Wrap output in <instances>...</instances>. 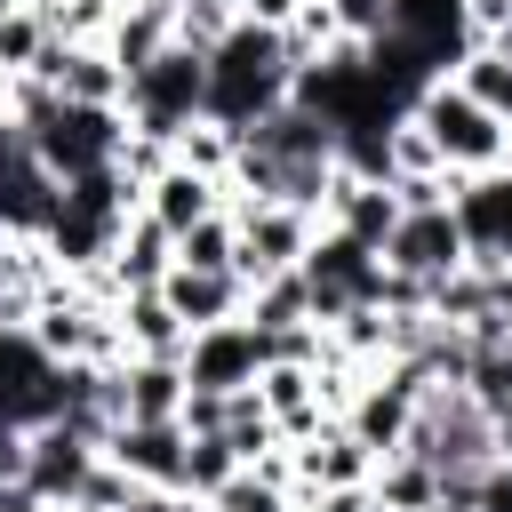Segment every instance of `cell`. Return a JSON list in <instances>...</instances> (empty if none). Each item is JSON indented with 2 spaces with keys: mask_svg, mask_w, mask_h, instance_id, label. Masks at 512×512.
I'll return each instance as SVG.
<instances>
[{
  "mask_svg": "<svg viewBox=\"0 0 512 512\" xmlns=\"http://www.w3.org/2000/svg\"><path fill=\"white\" fill-rule=\"evenodd\" d=\"M288 80H296L288 32L240 16V24L208 48V120H224V128H256L272 104H288Z\"/></svg>",
  "mask_w": 512,
  "mask_h": 512,
  "instance_id": "cell-1",
  "label": "cell"
},
{
  "mask_svg": "<svg viewBox=\"0 0 512 512\" xmlns=\"http://www.w3.org/2000/svg\"><path fill=\"white\" fill-rule=\"evenodd\" d=\"M400 456H424L440 480H480L496 464V416L464 392V384H432L408 416V440Z\"/></svg>",
  "mask_w": 512,
  "mask_h": 512,
  "instance_id": "cell-2",
  "label": "cell"
},
{
  "mask_svg": "<svg viewBox=\"0 0 512 512\" xmlns=\"http://www.w3.org/2000/svg\"><path fill=\"white\" fill-rule=\"evenodd\" d=\"M120 112H128V128H144V136H168V144H176V136L208 112V56H200V48H184V40H168L144 72H128Z\"/></svg>",
  "mask_w": 512,
  "mask_h": 512,
  "instance_id": "cell-3",
  "label": "cell"
},
{
  "mask_svg": "<svg viewBox=\"0 0 512 512\" xmlns=\"http://www.w3.org/2000/svg\"><path fill=\"white\" fill-rule=\"evenodd\" d=\"M416 120H424V136L440 144V160L456 168V176H488V168H504V120L472 96V88H456V80H432L416 104H408Z\"/></svg>",
  "mask_w": 512,
  "mask_h": 512,
  "instance_id": "cell-4",
  "label": "cell"
},
{
  "mask_svg": "<svg viewBox=\"0 0 512 512\" xmlns=\"http://www.w3.org/2000/svg\"><path fill=\"white\" fill-rule=\"evenodd\" d=\"M232 224H240V256L232 272L256 288L272 272H296L320 240V208H296V200H232Z\"/></svg>",
  "mask_w": 512,
  "mask_h": 512,
  "instance_id": "cell-5",
  "label": "cell"
},
{
  "mask_svg": "<svg viewBox=\"0 0 512 512\" xmlns=\"http://www.w3.org/2000/svg\"><path fill=\"white\" fill-rule=\"evenodd\" d=\"M296 272H304V288H312V320H336V312H352V304H384V288H392L384 256H376L368 240L336 232V224H320V240H312V256H304Z\"/></svg>",
  "mask_w": 512,
  "mask_h": 512,
  "instance_id": "cell-6",
  "label": "cell"
},
{
  "mask_svg": "<svg viewBox=\"0 0 512 512\" xmlns=\"http://www.w3.org/2000/svg\"><path fill=\"white\" fill-rule=\"evenodd\" d=\"M104 440L80 432L72 416H48V424H24V480H16V504H40V512H64L72 488L96 472Z\"/></svg>",
  "mask_w": 512,
  "mask_h": 512,
  "instance_id": "cell-7",
  "label": "cell"
},
{
  "mask_svg": "<svg viewBox=\"0 0 512 512\" xmlns=\"http://www.w3.org/2000/svg\"><path fill=\"white\" fill-rule=\"evenodd\" d=\"M120 136H128V112H120V104H64V112H56L48 128H32L24 144H32V160H40L56 184H72L80 168L112 160Z\"/></svg>",
  "mask_w": 512,
  "mask_h": 512,
  "instance_id": "cell-8",
  "label": "cell"
},
{
  "mask_svg": "<svg viewBox=\"0 0 512 512\" xmlns=\"http://www.w3.org/2000/svg\"><path fill=\"white\" fill-rule=\"evenodd\" d=\"M472 264V240H464V224H456V208H408L400 224H392V240H384V272H400V280H448V272H464Z\"/></svg>",
  "mask_w": 512,
  "mask_h": 512,
  "instance_id": "cell-9",
  "label": "cell"
},
{
  "mask_svg": "<svg viewBox=\"0 0 512 512\" xmlns=\"http://www.w3.org/2000/svg\"><path fill=\"white\" fill-rule=\"evenodd\" d=\"M272 368V336L240 312V320H216V328H200L192 344H184V376L192 384H208V392H232V384H256Z\"/></svg>",
  "mask_w": 512,
  "mask_h": 512,
  "instance_id": "cell-10",
  "label": "cell"
},
{
  "mask_svg": "<svg viewBox=\"0 0 512 512\" xmlns=\"http://www.w3.org/2000/svg\"><path fill=\"white\" fill-rule=\"evenodd\" d=\"M184 392H192V376H184V360H160V352H128L120 368H112V400H120V424H184Z\"/></svg>",
  "mask_w": 512,
  "mask_h": 512,
  "instance_id": "cell-11",
  "label": "cell"
},
{
  "mask_svg": "<svg viewBox=\"0 0 512 512\" xmlns=\"http://www.w3.org/2000/svg\"><path fill=\"white\" fill-rule=\"evenodd\" d=\"M320 224H336V232H352V240H368V248L384 256V240H392V224H400V192H392L384 176L336 168V184H328V200H320Z\"/></svg>",
  "mask_w": 512,
  "mask_h": 512,
  "instance_id": "cell-12",
  "label": "cell"
},
{
  "mask_svg": "<svg viewBox=\"0 0 512 512\" xmlns=\"http://www.w3.org/2000/svg\"><path fill=\"white\" fill-rule=\"evenodd\" d=\"M168 264H176V232H168L152 208H136V216L120 224L112 256H104L96 272H104V288H112V296H128V288H160V280H168Z\"/></svg>",
  "mask_w": 512,
  "mask_h": 512,
  "instance_id": "cell-13",
  "label": "cell"
},
{
  "mask_svg": "<svg viewBox=\"0 0 512 512\" xmlns=\"http://www.w3.org/2000/svg\"><path fill=\"white\" fill-rule=\"evenodd\" d=\"M184 448H192V432L168 416V424H112L104 432V456L112 464H128L136 480H152V488H184Z\"/></svg>",
  "mask_w": 512,
  "mask_h": 512,
  "instance_id": "cell-14",
  "label": "cell"
},
{
  "mask_svg": "<svg viewBox=\"0 0 512 512\" xmlns=\"http://www.w3.org/2000/svg\"><path fill=\"white\" fill-rule=\"evenodd\" d=\"M160 296L176 304V320H184L192 336L216 328V320H240V312H248V280H240V272H192V264H168Z\"/></svg>",
  "mask_w": 512,
  "mask_h": 512,
  "instance_id": "cell-15",
  "label": "cell"
},
{
  "mask_svg": "<svg viewBox=\"0 0 512 512\" xmlns=\"http://www.w3.org/2000/svg\"><path fill=\"white\" fill-rule=\"evenodd\" d=\"M256 392H264V408H272L280 440H312L320 424H336V416H328V400H320V368H304V360H272V368L256 376Z\"/></svg>",
  "mask_w": 512,
  "mask_h": 512,
  "instance_id": "cell-16",
  "label": "cell"
},
{
  "mask_svg": "<svg viewBox=\"0 0 512 512\" xmlns=\"http://www.w3.org/2000/svg\"><path fill=\"white\" fill-rule=\"evenodd\" d=\"M408 416H416V392H408L400 376H384V368H368V384H360V392H352V408H344V424H352L376 456H400Z\"/></svg>",
  "mask_w": 512,
  "mask_h": 512,
  "instance_id": "cell-17",
  "label": "cell"
},
{
  "mask_svg": "<svg viewBox=\"0 0 512 512\" xmlns=\"http://www.w3.org/2000/svg\"><path fill=\"white\" fill-rule=\"evenodd\" d=\"M64 208V184L32 160V144L8 160V176H0V224L8 232H48V216Z\"/></svg>",
  "mask_w": 512,
  "mask_h": 512,
  "instance_id": "cell-18",
  "label": "cell"
},
{
  "mask_svg": "<svg viewBox=\"0 0 512 512\" xmlns=\"http://www.w3.org/2000/svg\"><path fill=\"white\" fill-rule=\"evenodd\" d=\"M144 208H152L168 232H192L200 216H216V208H224V184H216V176H192L184 160H168V168L144 184Z\"/></svg>",
  "mask_w": 512,
  "mask_h": 512,
  "instance_id": "cell-19",
  "label": "cell"
},
{
  "mask_svg": "<svg viewBox=\"0 0 512 512\" xmlns=\"http://www.w3.org/2000/svg\"><path fill=\"white\" fill-rule=\"evenodd\" d=\"M120 344H128V352H160V360H184L192 328L176 320V304H168L160 288H128V296H120Z\"/></svg>",
  "mask_w": 512,
  "mask_h": 512,
  "instance_id": "cell-20",
  "label": "cell"
},
{
  "mask_svg": "<svg viewBox=\"0 0 512 512\" xmlns=\"http://www.w3.org/2000/svg\"><path fill=\"white\" fill-rule=\"evenodd\" d=\"M120 224H128V216H120ZM120 224H112V216H88V208H72V200H64V208L48 216V232H40V240H48V256H56L64 272H96V264L112 256Z\"/></svg>",
  "mask_w": 512,
  "mask_h": 512,
  "instance_id": "cell-21",
  "label": "cell"
},
{
  "mask_svg": "<svg viewBox=\"0 0 512 512\" xmlns=\"http://www.w3.org/2000/svg\"><path fill=\"white\" fill-rule=\"evenodd\" d=\"M168 40H176V16H160V8H136V0H128V8L112 16V32H104V48L120 56V72H144V64H152Z\"/></svg>",
  "mask_w": 512,
  "mask_h": 512,
  "instance_id": "cell-22",
  "label": "cell"
},
{
  "mask_svg": "<svg viewBox=\"0 0 512 512\" xmlns=\"http://www.w3.org/2000/svg\"><path fill=\"white\" fill-rule=\"evenodd\" d=\"M224 440H232L240 464H256V456L280 448V424H272V408H264L256 384H232V392H224Z\"/></svg>",
  "mask_w": 512,
  "mask_h": 512,
  "instance_id": "cell-23",
  "label": "cell"
},
{
  "mask_svg": "<svg viewBox=\"0 0 512 512\" xmlns=\"http://www.w3.org/2000/svg\"><path fill=\"white\" fill-rule=\"evenodd\" d=\"M432 496H440V472L424 456H384L376 464V504L384 512H432Z\"/></svg>",
  "mask_w": 512,
  "mask_h": 512,
  "instance_id": "cell-24",
  "label": "cell"
},
{
  "mask_svg": "<svg viewBox=\"0 0 512 512\" xmlns=\"http://www.w3.org/2000/svg\"><path fill=\"white\" fill-rule=\"evenodd\" d=\"M48 40H56V32H48V16H40L32 0H16V8L0 16V80H24V72L48 56Z\"/></svg>",
  "mask_w": 512,
  "mask_h": 512,
  "instance_id": "cell-25",
  "label": "cell"
},
{
  "mask_svg": "<svg viewBox=\"0 0 512 512\" xmlns=\"http://www.w3.org/2000/svg\"><path fill=\"white\" fill-rule=\"evenodd\" d=\"M176 160H184L192 176H216V184H224V176H232V160H240V128H224V120H208V112H200V120L176 136Z\"/></svg>",
  "mask_w": 512,
  "mask_h": 512,
  "instance_id": "cell-26",
  "label": "cell"
},
{
  "mask_svg": "<svg viewBox=\"0 0 512 512\" xmlns=\"http://www.w3.org/2000/svg\"><path fill=\"white\" fill-rule=\"evenodd\" d=\"M232 256H240L232 208H216V216H200L192 232H176V264H192V272H232Z\"/></svg>",
  "mask_w": 512,
  "mask_h": 512,
  "instance_id": "cell-27",
  "label": "cell"
},
{
  "mask_svg": "<svg viewBox=\"0 0 512 512\" xmlns=\"http://www.w3.org/2000/svg\"><path fill=\"white\" fill-rule=\"evenodd\" d=\"M248 320H256V328H296V320H312V288H304V272H272V280H256V288H248Z\"/></svg>",
  "mask_w": 512,
  "mask_h": 512,
  "instance_id": "cell-28",
  "label": "cell"
},
{
  "mask_svg": "<svg viewBox=\"0 0 512 512\" xmlns=\"http://www.w3.org/2000/svg\"><path fill=\"white\" fill-rule=\"evenodd\" d=\"M456 88H472L496 120H512V56L504 48H488V40H472V56L456 64Z\"/></svg>",
  "mask_w": 512,
  "mask_h": 512,
  "instance_id": "cell-29",
  "label": "cell"
},
{
  "mask_svg": "<svg viewBox=\"0 0 512 512\" xmlns=\"http://www.w3.org/2000/svg\"><path fill=\"white\" fill-rule=\"evenodd\" d=\"M232 472H240L232 440L224 432H192V448H184V496H216Z\"/></svg>",
  "mask_w": 512,
  "mask_h": 512,
  "instance_id": "cell-30",
  "label": "cell"
},
{
  "mask_svg": "<svg viewBox=\"0 0 512 512\" xmlns=\"http://www.w3.org/2000/svg\"><path fill=\"white\" fill-rule=\"evenodd\" d=\"M136 488H144V480H136L128 464L96 456V472H88V480L72 488V504H64V512H128V504H136Z\"/></svg>",
  "mask_w": 512,
  "mask_h": 512,
  "instance_id": "cell-31",
  "label": "cell"
},
{
  "mask_svg": "<svg viewBox=\"0 0 512 512\" xmlns=\"http://www.w3.org/2000/svg\"><path fill=\"white\" fill-rule=\"evenodd\" d=\"M280 504H296V496H288L280 480H264L256 464H240V472H232V480L208 496V512H280Z\"/></svg>",
  "mask_w": 512,
  "mask_h": 512,
  "instance_id": "cell-32",
  "label": "cell"
},
{
  "mask_svg": "<svg viewBox=\"0 0 512 512\" xmlns=\"http://www.w3.org/2000/svg\"><path fill=\"white\" fill-rule=\"evenodd\" d=\"M232 24H240V8H224V0H184V8H176V40H184V48H200V56H208Z\"/></svg>",
  "mask_w": 512,
  "mask_h": 512,
  "instance_id": "cell-33",
  "label": "cell"
},
{
  "mask_svg": "<svg viewBox=\"0 0 512 512\" xmlns=\"http://www.w3.org/2000/svg\"><path fill=\"white\" fill-rule=\"evenodd\" d=\"M328 8H336L344 40H376V32H392V0H328Z\"/></svg>",
  "mask_w": 512,
  "mask_h": 512,
  "instance_id": "cell-34",
  "label": "cell"
},
{
  "mask_svg": "<svg viewBox=\"0 0 512 512\" xmlns=\"http://www.w3.org/2000/svg\"><path fill=\"white\" fill-rule=\"evenodd\" d=\"M184 432H224V392L192 384V392H184Z\"/></svg>",
  "mask_w": 512,
  "mask_h": 512,
  "instance_id": "cell-35",
  "label": "cell"
},
{
  "mask_svg": "<svg viewBox=\"0 0 512 512\" xmlns=\"http://www.w3.org/2000/svg\"><path fill=\"white\" fill-rule=\"evenodd\" d=\"M480 512H512V464H504V456L480 472Z\"/></svg>",
  "mask_w": 512,
  "mask_h": 512,
  "instance_id": "cell-36",
  "label": "cell"
},
{
  "mask_svg": "<svg viewBox=\"0 0 512 512\" xmlns=\"http://www.w3.org/2000/svg\"><path fill=\"white\" fill-rule=\"evenodd\" d=\"M432 512H480V480H440Z\"/></svg>",
  "mask_w": 512,
  "mask_h": 512,
  "instance_id": "cell-37",
  "label": "cell"
},
{
  "mask_svg": "<svg viewBox=\"0 0 512 512\" xmlns=\"http://www.w3.org/2000/svg\"><path fill=\"white\" fill-rule=\"evenodd\" d=\"M184 504H192V496H184V488H152V480H144V488H136V504H128V512H184Z\"/></svg>",
  "mask_w": 512,
  "mask_h": 512,
  "instance_id": "cell-38",
  "label": "cell"
},
{
  "mask_svg": "<svg viewBox=\"0 0 512 512\" xmlns=\"http://www.w3.org/2000/svg\"><path fill=\"white\" fill-rule=\"evenodd\" d=\"M296 8H304V0H240V16H248V24H288Z\"/></svg>",
  "mask_w": 512,
  "mask_h": 512,
  "instance_id": "cell-39",
  "label": "cell"
},
{
  "mask_svg": "<svg viewBox=\"0 0 512 512\" xmlns=\"http://www.w3.org/2000/svg\"><path fill=\"white\" fill-rule=\"evenodd\" d=\"M472 8V32H496V24H512V0H464Z\"/></svg>",
  "mask_w": 512,
  "mask_h": 512,
  "instance_id": "cell-40",
  "label": "cell"
},
{
  "mask_svg": "<svg viewBox=\"0 0 512 512\" xmlns=\"http://www.w3.org/2000/svg\"><path fill=\"white\" fill-rule=\"evenodd\" d=\"M496 456H504V464H512V400H504V408H496Z\"/></svg>",
  "mask_w": 512,
  "mask_h": 512,
  "instance_id": "cell-41",
  "label": "cell"
},
{
  "mask_svg": "<svg viewBox=\"0 0 512 512\" xmlns=\"http://www.w3.org/2000/svg\"><path fill=\"white\" fill-rule=\"evenodd\" d=\"M480 40H488V48H504V56H512V24H496V32H480Z\"/></svg>",
  "mask_w": 512,
  "mask_h": 512,
  "instance_id": "cell-42",
  "label": "cell"
},
{
  "mask_svg": "<svg viewBox=\"0 0 512 512\" xmlns=\"http://www.w3.org/2000/svg\"><path fill=\"white\" fill-rule=\"evenodd\" d=\"M136 8H160V16H176V8H184V0H136Z\"/></svg>",
  "mask_w": 512,
  "mask_h": 512,
  "instance_id": "cell-43",
  "label": "cell"
},
{
  "mask_svg": "<svg viewBox=\"0 0 512 512\" xmlns=\"http://www.w3.org/2000/svg\"><path fill=\"white\" fill-rule=\"evenodd\" d=\"M504 168H512V120H504Z\"/></svg>",
  "mask_w": 512,
  "mask_h": 512,
  "instance_id": "cell-44",
  "label": "cell"
},
{
  "mask_svg": "<svg viewBox=\"0 0 512 512\" xmlns=\"http://www.w3.org/2000/svg\"><path fill=\"white\" fill-rule=\"evenodd\" d=\"M184 512H208V496H192V504H184Z\"/></svg>",
  "mask_w": 512,
  "mask_h": 512,
  "instance_id": "cell-45",
  "label": "cell"
},
{
  "mask_svg": "<svg viewBox=\"0 0 512 512\" xmlns=\"http://www.w3.org/2000/svg\"><path fill=\"white\" fill-rule=\"evenodd\" d=\"M8 8H16V0H0V16H8Z\"/></svg>",
  "mask_w": 512,
  "mask_h": 512,
  "instance_id": "cell-46",
  "label": "cell"
},
{
  "mask_svg": "<svg viewBox=\"0 0 512 512\" xmlns=\"http://www.w3.org/2000/svg\"><path fill=\"white\" fill-rule=\"evenodd\" d=\"M280 512H304V504H280Z\"/></svg>",
  "mask_w": 512,
  "mask_h": 512,
  "instance_id": "cell-47",
  "label": "cell"
},
{
  "mask_svg": "<svg viewBox=\"0 0 512 512\" xmlns=\"http://www.w3.org/2000/svg\"><path fill=\"white\" fill-rule=\"evenodd\" d=\"M224 8H240V0H224Z\"/></svg>",
  "mask_w": 512,
  "mask_h": 512,
  "instance_id": "cell-48",
  "label": "cell"
},
{
  "mask_svg": "<svg viewBox=\"0 0 512 512\" xmlns=\"http://www.w3.org/2000/svg\"><path fill=\"white\" fill-rule=\"evenodd\" d=\"M376 512H384V504H376Z\"/></svg>",
  "mask_w": 512,
  "mask_h": 512,
  "instance_id": "cell-49",
  "label": "cell"
},
{
  "mask_svg": "<svg viewBox=\"0 0 512 512\" xmlns=\"http://www.w3.org/2000/svg\"><path fill=\"white\" fill-rule=\"evenodd\" d=\"M0 232H8V224H0Z\"/></svg>",
  "mask_w": 512,
  "mask_h": 512,
  "instance_id": "cell-50",
  "label": "cell"
}]
</instances>
